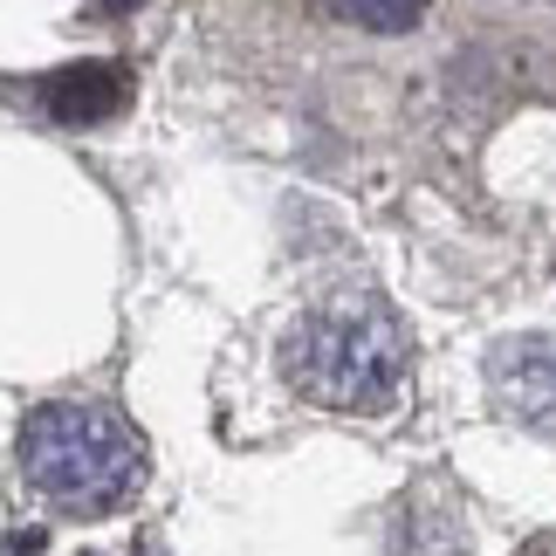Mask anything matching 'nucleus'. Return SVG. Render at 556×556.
I'll return each mask as SVG.
<instances>
[{
	"mask_svg": "<svg viewBox=\"0 0 556 556\" xmlns=\"http://www.w3.org/2000/svg\"><path fill=\"white\" fill-rule=\"evenodd\" d=\"M413 371V337L378 295H330L282 337V378L324 413H384Z\"/></svg>",
	"mask_w": 556,
	"mask_h": 556,
	"instance_id": "1",
	"label": "nucleus"
},
{
	"mask_svg": "<svg viewBox=\"0 0 556 556\" xmlns=\"http://www.w3.org/2000/svg\"><path fill=\"white\" fill-rule=\"evenodd\" d=\"M21 481L62 516H111L144 488V440L124 413L90 399H49L21 419Z\"/></svg>",
	"mask_w": 556,
	"mask_h": 556,
	"instance_id": "2",
	"label": "nucleus"
},
{
	"mask_svg": "<svg viewBox=\"0 0 556 556\" xmlns=\"http://www.w3.org/2000/svg\"><path fill=\"white\" fill-rule=\"evenodd\" d=\"M488 392L516 426L556 433V344L549 337H508L488 357Z\"/></svg>",
	"mask_w": 556,
	"mask_h": 556,
	"instance_id": "3",
	"label": "nucleus"
},
{
	"mask_svg": "<svg viewBox=\"0 0 556 556\" xmlns=\"http://www.w3.org/2000/svg\"><path fill=\"white\" fill-rule=\"evenodd\" d=\"M131 103V70L124 62H76L41 83V111L55 124H103Z\"/></svg>",
	"mask_w": 556,
	"mask_h": 556,
	"instance_id": "4",
	"label": "nucleus"
},
{
	"mask_svg": "<svg viewBox=\"0 0 556 556\" xmlns=\"http://www.w3.org/2000/svg\"><path fill=\"white\" fill-rule=\"evenodd\" d=\"M316 8L351 21V28H371V35H405L419 21V0H316Z\"/></svg>",
	"mask_w": 556,
	"mask_h": 556,
	"instance_id": "5",
	"label": "nucleus"
},
{
	"mask_svg": "<svg viewBox=\"0 0 556 556\" xmlns=\"http://www.w3.org/2000/svg\"><path fill=\"white\" fill-rule=\"evenodd\" d=\"M97 8H103V14H138L144 0H97Z\"/></svg>",
	"mask_w": 556,
	"mask_h": 556,
	"instance_id": "6",
	"label": "nucleus"
}]
</instances>
